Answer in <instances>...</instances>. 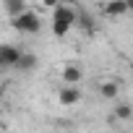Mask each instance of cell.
Instances as JSON below:
<instances>
[{"mask_svg": "<svg viewBox=\"0 0 133 133\" xmlns=\"http://www.w3.org/2000/svg\"><path fill=\"white\" fill-rule=\"evenodd\" d=\"M76 8L68 5V3H60L55 11H52V34L55 37H65L73 26H76Z\"/></svg>", "mask_w": 133, "mask_h": 133, "instance_id": "obj_1", "label": "cell"}, {"mask_svg": "<svg viewBox=\"0 0 133 133\" xmlns=\"http://www.w3.org/2000/svg\"><path fill=\"white\" fill-rule=\"evenodd\" d=\"M11 26L16 31H21V34H39L42 31V18H39L37 11H29L26 8L24 13H18V16L11 18Z\"/></svg>", "mask_w": 133, "mask_h": 133, "instance_id": "obj_2", "label": "cell"}, {"mask_svg": "<svg viewBox=\"0 0 133 133\" xmlns=\"http://www.w3.org/2000/svg\"><path fill=\"white\" fill-rule=\"evenodd\" d=\"M21 52L24 50H18L16 44H0V68H16Z\"/></svg>", "mask_w": 133, "mask_h": 133, "instance_id": "obj_3", "label": "cell"}, {"mask_svg": "<svg viewBox=\"0 0 133 133\" xmlns=\"http://www.w3.org/2000/svg\"><path fill=\"white\" fill-rule=\"evenodd\" d=\"M57 102H60L63 107L78 104V102H81V86H63V89L57 91Z\"/></svg>", "mask_w": 133, "mask_h": 133, "instance_id": "obj_4", "label": "cell"}, {"mask_svg": "<svg viewBox=\"0 0 133 133\" xmlns=\"http://www.w3.org/2000/svg\"><path fill=\"white\" fill-rule=\"evenodd\" d=\"M128 13V8H125V3L123 0H107V3L102 5V16L104 18H120V16H125Z\"/></svg>", "mask_w": 133, "mask_h": 133, "instance_id": "obj_5", "label": "cell"}, {"mask_svg": "<svg viewBox=\"0 0 133 133\" xmlns=\"http://www.w3.org/2000/svg\"><path fill=\"white\" fill-rule=\"evenodd\" d=\"M60 78L65 81V86H78L81 78H84V71L78 68V65H65L63 73H60Z\"/></svg>", "mask_w": 133, "mask_h": 133, "instance_id": "obj_6", "label": "cell"}, {"mask_svg": "<svg viewBox=\"0 0 133 133\" xmlns=\"http://www.w3.org/2000/svg\"><path fill=\"white\" fill-rule=\"evenodd\" d=\"M76 26H78L84 34H94V31H97V21H94V16L86 13V11H78V13H76Z\"/></svg>", "mask_w": 133, "mask_h": 133, "instance_id": "obj_7", "label": "cell"}, {"mask_svg": "<svg viewBox=\"0 0 133 133\" xmlns=\"http://www.w3.org/2000/svg\"><path fill=\"white\" fill-rule=\"evenodd\" d=\"M97 94H99L102 99H117V97H120V84H117V81H102V84L97 86Z\"/></svg>", "mask_w": 133, "mask_h": 133, "instance_id": "obj_8", "label": "cell"}, {"mask_svg": "<svg viewBox=\"0 0 133 133\" xmlns=\"http://www.w3.org/2000/svg\"><path fill=\"white\" fill-rule=\"evenodd\" d=\"M34 68H37V55H31V52H21V57H18V63H16V71L29 73V71H34Z\"/></svg>", "mask_w": 133, "mask_h": 133, "instance_id": "obj_9", "label": "cell"}, {"mask_svg": "<svg viewBox=\"0 0 133 133\" xmlns=\"http://www.w3.org/2000/svg\"><path fill=\"white\" fill-rule=\"evenodd\" d=\"M3 8H5V13L13 18V16H18V13L26 11V0H3Z\"/></svg>", "mask_w": 133, "mask_h": 133, "instance_id": "obj_10", "label": "cell"}, {"mask_svg": "<svg viewBox=\"0 0 133 133\" xmlns=\"http://www.w3.org/2000/svg\"><path fill=\"white\" fill-rule=\"evenodd\" d=\"M112 115H115L117 120H133V104H128V102H117L115 110H112Z\"/></svg>", "mask_w": 133, "mask_h": 133, "instance_id": "obj_11", "label": "cell"}, {"mask_svg": "<svg viewBox=\"0 0 133 133\" xmlns=\"http://www.w3.org/2000/svg\"><path fill=\"white\" fill-rule=\"evenodd\" d=\"M60 5V0H42V8H50V11H55Z\"/></svg>", "mask_w": 133, "mask_h": 133, "instance_id": "obj_12", "label": "cell"}, {"mask_svg": "<svg viewBox=\"0 0 133 133\" xmlns=\"http://www.w3.org/2000/svg\"><path fill=\"white\" fill-rule=\"evenodd\" d=\"M123 3H125V8H128V13L133 16V0H123Z\"/></svg>", "mask_w": 133, "mask_h": 133, "instance_id": "obj_13", "label": "cell"}, {"mask_svg": "<svg viewBox=\"0 0 133 133\" xmlns=\"http://www.w3.org/2000/svg\"><path fill=\"white\" fill-rule=\"evenodd\" d=\"M130 76H133V63H130Z\"/></svg>", "mask_w": 133, "mask_h": 133, "instance_id": "obj_14", "label": "cell"}, {"mask_svg": "<svg viewBox=\"0 0 133 133\" xmlns=\"http://www.w3.org/2000/svg\"><path fill=\"white\" fill-rule=\"evenodd\" d=\"M0 117H3V107H0Z\"/></svg>", "mask_w": 133, "mask_h": 133, "instance_id": "obj_15", "label": "cell"}, {"mask_svg": "<svg viewBox=\"0 0 133 133\" xmlns=\"http://www.w3.org/2000/svg\"><path fill=\"white\" fill-rule=\"evenodd\" d=\"M0 97H3V89H0Z\"/></svg>", "mask_w": 133, "mask_h": 133, "instance_id": "obj_16", "label": "cell"}, {"mask_svg": "<svg viewBox=\"0 0 133 133\" xmlns=\"http://www.w3.org/2000/svg\"><path fill=\"white\" fill-rule=\"evenodd\" d=\"M60 3H63V0H60Z\"/></svg>", "mask_w": 133, "mask_h": 133, "instance_id": "obj_17", "label": "cell"}]
</instances>
